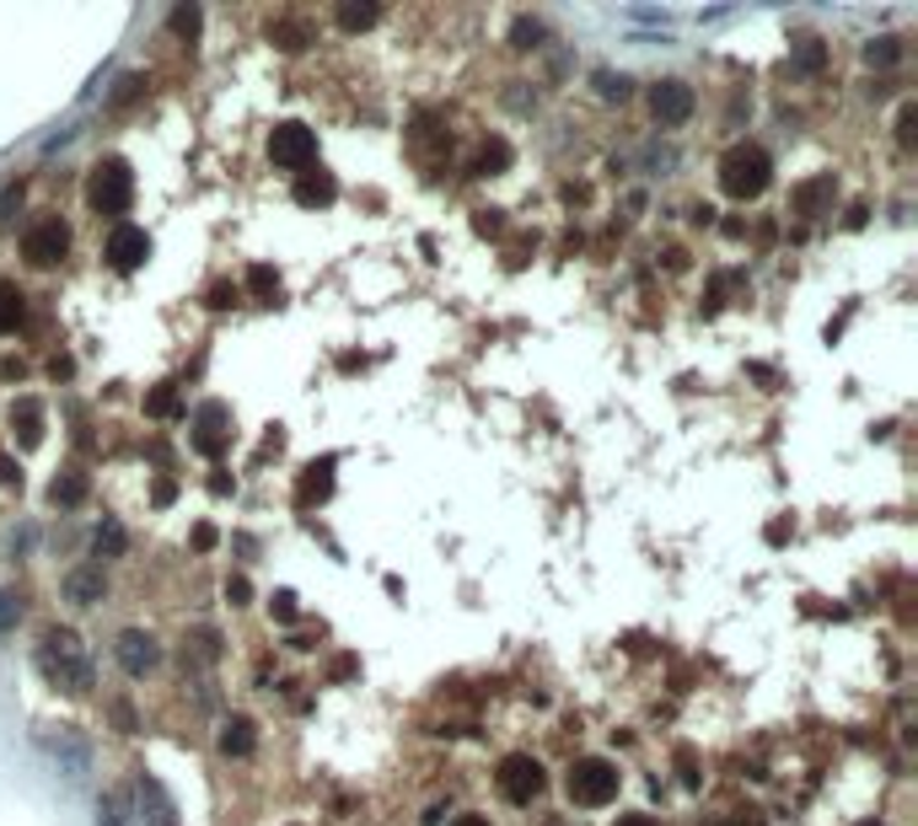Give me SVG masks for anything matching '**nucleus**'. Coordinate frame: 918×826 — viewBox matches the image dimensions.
Segmentation results:
<instances>
[{
    "mask_svg": "<svg viewBox=\"0 0 918 826\" xmlns=\"http://www.w3.org/2000/svg\"><path fill=\"white\" fill-rule=\"evenodd\" d=\"M677 767H682V783H688V789H699V757H693L688 746H677Z\"/></svg>",
    "mask_w": 918,
    "mask_h": 826,
    "instance_id": "37",
    "label": "nucleus"
},
{
    "mask_svg": "<svg viewBox=\"0 0 918 826\" xmlns=\"http://www.w3.org/2000/svg\"><path fill=\"white\" fill-rule=\"evenodd\" d=\"M269 618H274V623H296V618H301V607H296V596H290V590H279V596L269 601Z\"/></svg>",
    "mask_w": 918,
    "mask_h": 826,
    "instance_id": "33",
    "label": "nucleus"
},
{
    "mask_svg": "<svg viewBox=\"0 0 918 826\" xmlns=\"http://www.w3.org/2000/svg\"><path fill=\"white\" fill-rule=\"evenodd\" d=\"M494 789H500L505 805H532V800L548 789V773H543V763H537L532 752H511V757L500 763V773H494Z\"/></svg>",
    "mask_w": 918,
    "mask_h": 826,
    "instance_id": "5",
    "label": "nucleus"
},
{
    "mask_svg": "<svg viewBox=\"0 0 918 826\" xmlns=\"http://www.w3.org/2000/svg\"><path fill=\"white\" fill-rule=\"evenodd\" d=\"M269 38H274L279 49H307V44H312V27H307V22H274Z\"/></svg>",
    "mask_w": 918,
    "mask_h": 826,
    "instance_id": "28",
    "label": "nucleus"
},
{
    "mask_svg": "<svg viewBox=\"0 0 918 826\" xmlns=\"http://www.w3.org/2000/svg\"><path fill=\"white\" fill-rule=\"evenodd\" d=\"M596 92H601L607 103H629V92H634V81H629L623 70H596Z\"/></svg>",
    "mask_w": 918,
    "mask_h": 826,
    "instance_id": "29",
    "label": "nucleus"
},
{
    "mask_svg": "<svg viewBox=\"0 0 918 826\" xmlns=\"http://www.w3.org/2000/svg\"><path fill=\"white\" fill-rule=\"evenodd\" d=\"M612 826H660V822H656V816H645V811H634V816H618Z\"/></svg>",
    "mask_w": 918,
    "mask_h": 826,
    "instance_id": "44",
    "label": "nucleus"
},
{
    "mask_svg": "<svg viewBox=\"0 0 918 826\" xmlns=\"http://www.w3.org/2000/svg\"><path fill=\"white\" fill-rule=\"evenodd\" d=\"M140 86H145V75H124V81H119V92H114V103H130V97H140Z\"/></svg>",
    "mask_w": 918,
    "mask_h": 826,
    "instance_id": "41",
    "label": "nucleus"
},
{
    "mask_svg": "<svg viewBox=\"0 0 918 826\" xmlns=\"http://www.w3.org/2000/svg\"><path fill=\"white\" fill-rule=\"evenodd\" d=\"M27 322V296L16 279H0V338H11L16 327Z\"/></svg>",
    "mask_w": 918,
    "mask_h": 826,
    "instance_id": "18",
    "label": "nucleus"
},
{
    "mask_svg": "<svg viewBox=\"0 0 918 826\" xmlns=\"http://www.w3.org/2000/svg\"><path fill=\"white\" fill-rule=\"evenodd\" d=\"M210 307H215V312L237 307V285H215V290H210Z\"/></svg>",
    "mask_w": 918,
    "mask_h": 826,
    "instance_id": "40",
    "label": "nucleus"
},
{
    "mask_svg": "<svg viewBox=\"0 0 918 826\" xmlns=\"http://www.w3.org/2000/svg\"><path fill=\"white\" fill-rule=\"evenodd\" d=\"M103 596H108V574H103V564H86V570L65 574V601L70 607H97Z\"/></svg>",
    "mask_w": 918,
    "mask_h": 826,
    "instance_id": "13",
    "label": "nucleus"
},
{
    "mask_svg": "<svg viewBox=\"0 0 918 826\" xmlns=\"http://www.w3.org/2000/svg\"><path fill=\"white\" fill-rule=\"evenodd\" d=\"M16 618H22L16 596H11V590H0V629H16Z\"/></svg>",
    "mask_w": 918,
    "mask_h": 826,
    "instance_id": "39",
    "label": "nucleus"
},
{
    "mask_svg": "<svg viewBox=\"0 0 918 826\" xmlns=\"http://www.w3.org/2000/svg\"><path fill=\"white\" fill-rule=\"evenodd\" d=\"M145 258H151V237H145L140 226H114V231H108V268L134 274Z\"/></svg>",
    "mask_w": 918,
    "mask_h": 826,
    "instance_id": "11",
    "label": "nucleus"
},
{
    "mask_svg": "<svg viewBox=\"0 0 918 826\" xmlns=\"http://www.w3.org/2000/svg\"><path fill=\"white\" fill-rule=\"evenodd\" d=\"M774 183V161H768V151L763 145H730L720 156V189L725 199H736V204H752V199H763Z\"/></svg>",
    "mask_w": 918,
    "mask_h": 826,
    "instance_id": "2",
    "label": "nucleus"
},
{
    "mask_svg": "<svg viewBox=\"0 0 918 826\" xmlns=\"http://www.w3.org/2000/svg\"><path fill=\"white\" fill-rule=\"evenodd\" d=\"M693 108H699V97H693V86L688 81H656L651 86V113H656L660 129H677L693 119Z\"/></svg>",
    "mask_w": 918,
    "mask_h": 826,
    "instance_id": "10",
    "label": "nucleus"
},
{
    "mask_svg": "<svg viewBox=\"0 0 918 826\" xmlns=\"http://www.w3.org/2000/svg\"><path fill=\"white\" fill-rule=\"evenodd\" d=\"M269 161L274 167H285V172H307L312 161H318V129L307 124H274V134H269Z\"/></svg>",
    "mask_w": 918,
    "mask_h": 826,
    "instance_id": "6",
    "label": "nucleus"
},
{
    "mask_svg": "<svg viewBox=\"0 0 918 826\" xmlns=\"http://www.w3.org/2000/svg\"><path fill=\"white\" fill-rule=\"evenodd\" d=\"M296 204H301V210H329L333 199H338V183H333V172H323V167H318V172H312V167H307V172H296Z\"/></svg>",
    "mask_w": 918,
    "mask_h": 826,
    "instance_id": "14",
    "label": "nucleus"
},
{
    "mask_svg": "<svg viewBox=\"0 0 918 826\" xmlns=\"http://www.w3.org/2000/svg\"><path fill=\"white\" fill-rule=\"evenodd\" d=\"M92 553H97V559H124V553H130V537H124V526H119L114 515L97 520V531H92Z\"/></svg>",
    "mask_w": 918,
    "mask_h": 826,
    "instance_id": "20",
    "label": "nucleus"
},
{
    "mask_svg": "<svg viewBox=\"0 0 918 826\" xmlns=\"http://www.w3.org/2000/svg\"><path fill=\"white\" fill-rule=\"evenodd\" d=\"M822 64H827V49H822L816 38H806V44L795 49V70H806V75H811V70H822Z\"/></svg>",
    "mask_w": 918,
    "mask_h": 826,
    "instance_id": "32",
    "label": "nucleus"
},
{
    "mask_svg": "<svg viewBox=\"0 0 918 826\" xmlns=\"http://www.w3.org/2000/svg\"><path fill=\"white\" fill-rule=\"evenodd\" d=\"M97 826H124V822H119V811H114V805H97Z\"/></svg>",
    "mask_w": 918,
    "mask_h": 826,
    "instance_id": "46",
    "label": "nucleus"
},
{
    "mask_svg": "<svg viewBox=\"0 0 918 826\" xmlns=\"http://www.w3.org/2000/svg\"><path fill=\"white\" fill-rule=\"evenodd\" d=\"M145 414H151V419H178V414H183V397H178V386H172V382L156 386V392L145 397Z\"/></svg>",
    "mask_w": 918,
    "mask_h": 826,
    "instance_id": "24",
    "label": "nucleus"
},
{
    "mask_svg": "<svg viewBox=\"0 0 918 826\" xmlns=\"http://www.w3.org/2000/svg\"><path fill=\"white\" fill-rule=\"evenodd\" d=\"M44 746H49L55 757H65L70 778H75V773H86V741H75V735H60V741H55V735H44Z\"/></svg>",
    "mask_w": 918,
    "mask_h": 826,
    "instance_id": "25",
    "label": "nucleus"
},
{
    "mask_svg": "<svg viewBox=\"0 0 918 826\" xmlns=\"http://www.w3.org/2000/svg\"><path fill=\"white\" fill-rule=\"evenodd\" d=\"M833 193H838V183H833V172H822V178H811V183H800V189L789 193V210H795L800 220H816V215H827Z\"/></svg>",
    "mask_w": 918,
    "mask_h": 826,
    "instance_id": "12",
    "label": "nucleus"
},
{
    "mask_svg": "<svg viewBox=\"0 0 918 826\" xmlns=\"http://www.w3.org/2000/svg\"><path fill=\"white\" fill-rule=\"evenodd\" d=\"M329 494H333V456H323V462H312V467L301 472L296 500H301V505H318V500H329Z\"/></svg>",
    "mask_w": 918,
    "mask_h": 826,
    "instance_id": "17",
    "label": "nucleus"
},
{
    "mask_svg": "<svg viewBox=\"0 0 918 826\" xmlns=\"http://www.w3.org/2000/svg\"><path fill=\"white\" fill-rule=\"evenodd\" d=\"M564 789H570V805H581V811H601V805H612V800H618L623 773H618V763H607V757H575L570 773H564Z\"/></svg>",
    "mask_w": 918,
    "mask_h": 826,
    "instance_id": "3",
    "label": "nucleus"
},
{
    "mask_svg": "<svg viewBox=\"0 0 918 826\" xmlns=\"http://www.w3.org/2000/svg\"><path fill=\"white\" fill-rule=\"evenodd\" d=\"M248 596H253V585H248L242 574H231V579H226V601H231V607H248Z\"/></svg>",
    "mask_w": 918,
    "mask_h": 826,
    "instance_id": "38",
    "label": "nucleus"
},
{
    "mask_svg": "<svg viewBox=\"0 0 918 826\" xmlns=\"http://www.w3.org/2000/svg\"><path fill=\"white\" fill-rule=\"evenodd\" d=\"M377 16H382L377 5H355V0H344V5L333 11V22H338L344 33H366V27H377Z\"/></svg>",
    "mask_w": 918,
    "mask_h": 826,
    "instance_id": "23",
    "label": "nucleus"
},
{
    "mask_svg": "<svg viewBox=\"0 0 918 826\" xmlns=\"http://www.w3.org/2000/svg\"><path fill=\"white\" fill-rule=\"evenodd\" d=\"M38 671H44V682H49V687L75 693V698L97 687L92 655L81 649V638L70 634V629H44V638H38Z\"/></svg>",
    "mask_w": 918,
    "mask_h": 826,
    "instance_id": "1",
    "label": "nucleus"
},
{
    "mask_svg": "<svg viewBox=\"0 0 918 826\" xmlns=\"http://www.w3.org/2000/svg\"><path fill=\"white\" fill-rule=\"evenodd\" d=\"M114 660L124 666V677L145 682V677L162 666V644H156V634H145V629H124V634L114 638Z\"/></svg>",
    "mask_w": 918,
    "mask_h": 826,
    "instance_id": "9",
    "label": "nucleus"
},
{
    "mask_svg": "<svg viewBox=\"0 0 918 826\" xmlns=\"http://www.w3.org/2000/svg\"><path fill=\"white\" fill-rule=\"evenodd\" d=\"M215 741H220V752H226V757H253L259 730H253V719H248V714H231V719L220 725V735H215Z\"/></svg>",
    "mask_w": 918,
    "mask_h": 826,
    "instance_id": "16",
    "label": "nucleus"
},
{
    "mask_svg": "<svg viewBox=\"0 0 918 826\" xmlns=\"http://www.w3.org/2000/svg\"><path fill=\"white\" fill-rule=\"evenodd\" d=\"M199 22H204V16H199V5H178V11L167 16V27H172L178 38H194V33H199Z\"/></svg>",
    "mask_w": 918,
    "mask_h": 826,
    "instance_id": "31",
    "label": "nucleus"
},
{
    "mask_svg": "<svg viewBox=\"0 0 918 826\" xmlns=\"http://www.w3.org/2000/svg\"><path fill=\"white\" fill-rule=\"evenodd\" d=\"M505 167H511V145H505V140H484L478 156H473V178H494V172H505Z\"/></svg>",
    "mask_w": 918,
    "mask_h": 826,
    "instance_id": "22",
    "label": "nucleus"
},
{
    "mask_svg": "<svg viewBox=\"0 0 918 826\" xmlns=\"http://www.w3.org/2000/svg\"><path fill=\"white\" fill-rule=\"evenodd\" d=\"M140 805H145V826H178V811H172V800L162 794L156 778H140Z\"/></svg>",
    "mask_w": 918,
    "mask_h": 826,
    "instance_id": "19",
    "label": "nucleus"
},
{
    "mask_svg": "<svg viewBox=\"0 0 918 826\" xmlns=\"http://www.w3.org/2000/svg\"><path fill=\"white\" fill-rule=\"evenodd\" d=\"M914 124H918V108L903 103V108H897V140H903V145H914Z\"/></svg>",
    "mask_w": 918,
    "mask_h": 826,
    "instance_id": "36",
    "label": "nucleus"
},
{
    "mask_svg": "<svg viewBox=\"0 0 918 826\" xmlns=\"http://www.w3.org/2000/svg\"><path fill=\"white\" fill-rule=\"evenodd\" d=\"M86 204H92V215H124L134 204V172L119 156H103L86 172Z\"/></svg>",
    "mask_w": 918,
    "mask_h": 826,
    "instance_id": "4",
    "label": "nucleus"
},
{
    "mask_svg": "<svg viewBox=\"0 0 918 826\" xmlns=\"http://www.w3.org/2000/svg\"><path fill=\"white\" fill-rule=\"evenodd\" d=\"M5 419H11V430H16V441L22 445L44 441V403H38V397H16Z\"/></svg>",
    "mask_w": 918,
    "mask_h": 826,
    "instance_id": "15",
    "label": "nucleus"
},
{
    "mask_svg": "<svg viewBox=\"0 0 918 826\" xmlns=\"http://www.w3.org/2000/svg\"><path fill=\"white\" fill-rule=\"evenodd\" d=\"M452 826H494V822H489V816H457Z\"/></svg>",
    "mask_w": 918,
    "mask_h": 826,
    "instance_id": "48",
    "label": "nucleus"
},
{
    "mask_svg": "<svg viewBox=\"0 0 918 826\" xmlns=\"http://www.w3.org/2000/svg\"><path fill=\"white\" fill-rule=\"evenodd\" d=\"M248 290H253L259 301L274 307V301H279V274H274L269 263H253V268H248Z\"/></svg>",
    "mask_w": 918,
    "mask_h": 826,
    "instance_id": "27",
    "label": "nucleus"
},
{
    "mask_svg": "<svg viewBox=\"0 0 918 826\" xmlns=\"http://www.w3.org/2000/svg\"><path fill=\"white\" fill-rule=\"evenodd\" d=\"M0 489H22V462L11 451H0Z\"/></svg>",
    "mask_w": 918,
    "mask_h": 826,
    "instance_id": "34",
    "label": "nucleus"
},
{
    "mask_svg": "<svg viewBox=\"0 0 918 826\" xmlns=\"http://www.w3.org/2000/svg\"><path fill=\"white\" fill-rule=\"evenodd\" d=\"M194 548L204 553V548H215V526H194Z\"/></svg>",
    "mask_w": 918,
    "mask_h": 826,
    "instance_id": "43",
    "label": "nucleus"
},
{
    "mask_svg": "<svg viewBox=\"0 0 918 826\" xmlns=\"http://www.w3.org/2000/svg\"><path fill=\"white\" fill-rule=\"evenodd\" d=\"M151 500H156V505H172V500H178V483H172V478H156Z\"/></svg>",
    "mask_w": 918,
    "mask_h": 826,
    "instance_id": "42",
    "label": "nucleus"
},
{
    "mask_svg": "<svg viewBox=\"0 0 918 826\" xmlns=\"http://www.w3.org/2000/svg\"><path fill=\"white\" fill-rule=\"evenodd\" d=\"M16 210H22V183H5V189H0V226H5Z\"/></svg>",
    "mask_w": 918,
    "mask_h": 826,
    "instance_id": "35",
    "label": "nucleus"
},
{
    "mask_svg": "<svg viewBox=\"0 0 918 826\" xmlns=\"http://www.w3.org/2000/svg\"><path fill=\"white\" fill-rule=\"evenodd\" d=\"M543 38H548V27L537 22V16H516V27H511V49H543Z\"/></svg>",
    "mask_w": 918,
    "mask_h": 826,
    "instance_id": "26",
    "label": "nucleus"
},
{
    "mask_svg": "<svg viewBox=\"0 0 918 826\" xmlns=\"http://www.w3.org/2000/svg\"><path fill=\"white\" fill-rule=\"evenodd\" d=\"M65 253H70V226L60 220V215H44V220H33V226H27V237H22V258H27L33 268H55Z\"/></svg>",
    "mask_w": 918,
    "mask_h": 826,
    "instance_id": "7",
    "label": "nucleus"
},
{
    "mask_svg": "<svg viewBox=\"0 0 918 826\" xmlns=\"http://www.w3.org/2000/svg\"><path fill=\"white\" fill-rule=\"evenodd\" d=\"M865 60H870V64H897V60H903V38H892V33L870 38V44H865Z\"/></svg>",
    "mask_w": 918,
    "mask_h": 826,
    "instance_id": "30",
    "label": "nucleus"
},
{
    "mask_svg": "<svg viewBox=\"0 0 918 826\" xmlns=\"http://www.w3.org/2000/svg\"><path fill=\"white\" fill-rule=\"evenodd\" d=\"M189 445H194L199 456H226L231 451V408L226 403H204L194 414V435H189Z\"/></svg>",
    "mask_w": 918,
    "mask_h": 826,
    "instance_id": "8",
    "label": "nucleus"
},
{
    "mask_svg": "<svg viewBox=\"0 0 918 826\" xmlns=\"http://www.w3.org/2000/svg\"><path fill=\"white\" fill-rule=\"evenodd\" d=\"M92 494V483H86V472H60L55 483H49V505L55 510H75L81 500Z\"/></svg>",
    "mask_w": 918,
    "mask_h": 826,
    "instance_id": "21",
    "label": "nucleus"
},
{
    "mask_svg": "<svg viewBox=\"0 0 918 826\" xmlns=\"http://www.w3.org/2000/svg\"><path fill=\"white\" fill-rule=\"evenodd\" d=\"M22 371H27L22 360H0V376H5V382H22Z\"/></svg>",
    "mask_w": 918,
    "mask_h": 826,
    "instance_id": "45",
    "label": "nucleus"
},
{
    "mask_svg": "<svg viewBox=\"0 0 918 826\" xmlns=\"http://www.w3.org/2000/svg\"><path fill=\"white\" fill-rule=\"evenodd\" d=\"M49 376H55V382H60V376H70V360H65V355H55V360H49Z\"/></svg>",
    "mask_w": 918,
    "mask_h": 826,
    "instance_id": "47",
    "label": "nucleus"
}]
</instances>
